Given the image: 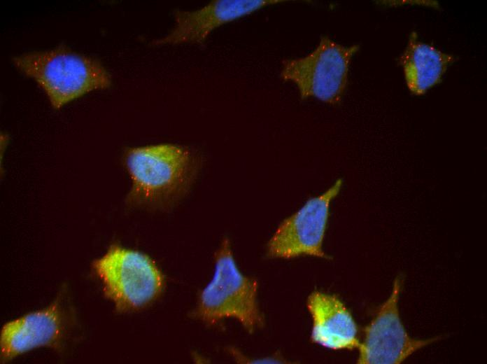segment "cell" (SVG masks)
Here are the masks:
<instances>
[{"mask_svg": "<svg viewBox=\"0 0 487 364\" xmlns=\"http://www.w3.org/2000/svg\"><path fill=\"white\" fill-rule=\"evenodd\" d=\"M124 162L132 181L129 202L146 206L167 203L183 193L197 166L188 148L172 144L130 148Z\"/></svg>", "mask_w": 487, "mask_h": 364, "instance_id": "obj_1", "label": "cell"}, {"mask_svg": "<svg viewBox=\"0 0 487 364\" xmlns=\"http://www.w3.org/2000/svg\"><path fill=\"white\" fill-rule=\"evenodd\" d=\"M13 62L38 83L56 109L111 85L109 73L99 61L64 48L22 54Z\"/></svg>", "mask_w": 487, "mask_h": 364, "instance_id": "obj_2", "label": "cell"}, {"mask_svg": "<svg viewBox=\"0 0 487 364\" xmlns=\"http://www.w3.org/2000/svg\"><path fill=\"white\" fill-rule=\"evenodd\" d=\"M214 260L213 277L201 291L193 315L209 325L234 318L253 333L264 324L257 280L241 272L227 238L222 241Z\"/></svg>", "mask_w": 487, "mask_h": 364, "instance_id": "obj_3", "label": "cell"}, {"mask_svg": "<svg viewBox=\"0 0 487 364\" xmlns=\"http://www.w3.org/2000/svg\"><path fill=\"white\" fill-rule=\"evenodd\" d=\"M92 267L103 285L106 298L120 312L141 309L162 293L164 276L146 254L111 245Z\"/></svg>", "mask_w": 487, "mask_h": 364, "instance_id": "obj_4", "label": "cell"}, {"mask_svg": "<svg viewBox=\"0 0 487 364\" xmlns=\"http://www.w3.org/2000/svg\"><path fill=\"white\" fill-rule=\"evenodd\" d=\"M359 49V45L344 46L322 36L306 56L283 59L281 78L296 85L302 100L315 98L338 104L346 88L352 57Z\"/></svg>", "mask_w": 487, "mask_h": 364, "instance_id": "obj_5", "label": "cell"}, {"mask_svg": "<svg viewBox=\"0 0 487 364\" xmlns=\"http://www.w3.org/2000/svg\"><path fill=\"white\" fill-rule=\"evenodd\" d=\"M341 178L323 193L310 197L278 226L267 245L270 258L300 256L330 258L323 249L332 200L338 195Z\"/></svg>", "mask_w": 487, "mask_h": 364, "instance_id": "obj_6", "label": "cell"}, {"mask_svg": "<svg viewBox=\"0 0 487 364\" xmlns=\"http://www.w3.org/2000/svg\"><path fill=\"white\" fill-rule=\"evenodd\" d=\"M63 288L48 307L3 325L0 335L1 363L41 346L59 349L72 322L71 308Z\"/></svg>", "mask_w": 487, "mask_h": 364, "instance_id": "obj_7", "label": "cell"}, {"mask_svg": "<svg viewBox=\"0 0 487 364\" xmlns=\"http://www.w3.org/2000/svg\"><path fill=\"white\" fill-rule=\"evenodd\" d=\"M400 280L393 283L390 297L365 329L364 340L358 347L360 364H400L437 337L415 340L407 334L400 317L397 302Z\"/></svg>", "mask_w": 487, "mask_h": 364, "instance_id": "obj_8", "label": "cell"}, {"mask_svg": "<svg viewBox=\"0 0 487 364\" xmlns=\"http://www.w3.org/2000/svg\"><path fill=\"white\" fill-rule=\"evenodd\" d=\"M288 0H215L195 10L174 11L175 26L169 34L155 40V45L202 44L215 29L248 15L264 7L294 2Z\"/></svg>", "mask_w": 487, "mask_h": 364, "instance_id": "obj_9", "label": "cell"}, {"mask_svg": "<svg viewBox=\"0 0 487 364\" xmlns=\"http://www.w3.org/2000/svg\"><path fill=\"white\" fill-rule=\"evenodd\" d=\"M306 307L312 319L313 343L332 350L358 349L355 321L336 295L313 291L308 297Z\"/></svg>", "mask_w": 487, "mask_h": 364, "instance_id": "obj_10", "label": "cell"}, {"mask_svg": "<svg viewBox=\"0 0 487 364\" xmlns=\"http://www.w3.org/2000/svg\"><path fill=\"white\" fill-rule=\"evenodd\" d=\"M454 60L453 56L420 41L415 31L411 33L400 58L408 88L416 95L424 94L439 83Z\"/></svg>", "mask_w": 487, "mask_h": 364, "instance_id": "obj_11", "label": "cell"}]
</instances>
